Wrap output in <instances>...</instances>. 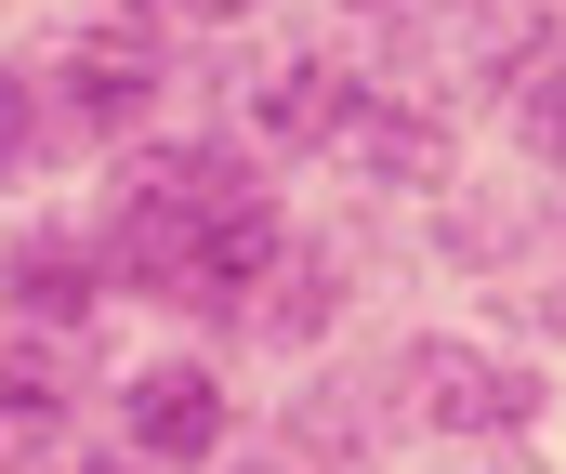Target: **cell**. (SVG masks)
<instances>
[{
	"label": "cell",
	"instance_id": "6da1fadb",
	"mask_svg": "<svg viewBox=\"0 0 566 474\" xmlns=\"http://www.w3.org/2000/svg\"><path fill=\"white\" fill-rule=\"evenodd\" d=\"M290 238H303V224H290L277 158L251 146V133H145V146L106 158V211H93L106 291L185 316V329H198V316L238 329Z\"/></svg>",
	"mask_w": 566,
	"mask_h": 474
},
{
	"label": "cell",
	"instance_id": "7a4b0ae2",
	"mask_svg": "<svg viewBox=\"0 0 566 474\" xmlns=\"http://www.w3.org/2000/svg\"><path fill=\"white\" fill-rule=\"evenodd\" d=\"M382 396H396V435H422V449H514L554 409L541 356L474 343V329H396L382 343Z\"/></svg>",
	"mask_w": 566,
	"mask_h": 474
},
{
	"label": "cell",
	"instance_id": "3957f363",
	"mask_svg": "<svg viewBox=\"0 0 566 474\" xmlns=\"http://www.w3.org/2000/svg\"><path fill=\"white\" fill-rule=\"evenodd\" d=\"M106 435L145 474H211L238 449V382L211 369V343H158V356H133L106 382Z\"/></svg>",
	"mask_w": 566,
	"mask_h": 474
},
{
	"label": "cell",
	"instance_id": "277c9868",
	"mask_svg": "<svg viewBox=\"0 0 566 474\" xmlns=\"http://www.w3.org/2000/svg\"><path fill=\"white\" fill-rule=\"evenodd\" d=\"M93 316H106V251H93V224L40 211V224H13V238H0V329L80 343Z\"/></svg>",
	"mask_w": 566,
	"mask_h": 474
},
{
	"label": "cell",
	"instance_id": "5b68a950",
	"mask_svg": "<svg viewBox=\"0 0 566 474\" xmlns=\"http://www.w3.org/2000/svg\"><path fill=\"white\" fill-rule=\"evenodd\" d=\"M356 106H369V53H290V66H264V93H251V146L277 158V171H303V158H343V133H356Z\"/></svg>",
	"mask_w": 566,
	"mask_h": 474
},
{
	"label": "cell",
	"instance_id": "8992f818",
	"mask_svg": "<svg viewBox=\"0 0 566 474\" xmlns=\"http://www.w3.org/2000/svg\"><path fill=\"white\" fill-rule=\"evenodd\" d=\"M343 171H369V185H434V171H448V106L409 93V80H369V106H356V133H343Z\"/></svg>",
	"mask_w": 566,
	"mask_h": 474
},
{
	"label": "cell",
	"instance_id": "52a82bcc",
	"mask_svg": "<svg viewBox=\"0 0 566 474\" xmlns=\"http://www.w3.org/2000/svg\"><path fill=\"white\" fill-rule=\"evenodd\" d=\"M53 158H66V119H53L40 53H0V185H40Z\"/></svg>",
	"mask_w": 566,
	"mask_h": 474
},
{
	"label": "cell",
	"instance_id": "ba28073f",
	"mask_svg": "<svg viewBox=\"0 0 566 474\" xmlns=\"http://www.w3.org/2000/svg\"><path fill=\"white\" fill-rule=\"evenodd\" d=\"M514 146H527V171H554V185H566V40L514 80Z\"/></svg>",
	"mask_w": 566,
	"mask_h": 474
},
{
	"label": "cell",
	"instance_id": "9c48e42d",
	"mask_svg": "<svg viewBox=\"0 0 566 474\" xmlns=\"http://www.w3.org/2000/svg\"><path fill=\"white\" fill-rule=\"evenodd\" d=\"M145 27H211L224 40V27H264V0H145Z\"/></svg>",
	"mask_w": 566,
	"mask_h": 474
},
{
	"label": "cell",
	"instance_id": "30bf717a",
	"mask_svg": "<svg viewBox=\"0 0 566 474\" xmlns=\"http://www.w3.org/2000/svg\"><path fill=\"white\" fill-rule=\"evenodd\" d=\"M211 474H316V462H290V449H224Z\"/></svg>",
	"mask_w": 566,
	"mask_h": 474
},
{
	"label": "cell",
	"instance_id": "8fae6325",
	"mask_svg": "<svg viewBox=\"0 0 566 474\" xmlns=\"http://www.w3.org/2000/svg\"><path fill=\"white\" fill-rule=\"evenodd\" d=\"M329 13H356V27H382V13H422V0H329Z\"/></svg>",
	"mask_w": 566,
	"mask_h": 474
}]
</instances>
